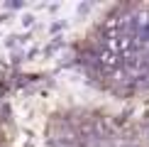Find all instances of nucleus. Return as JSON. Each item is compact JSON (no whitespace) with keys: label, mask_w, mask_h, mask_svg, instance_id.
Returning a JSON list of instances; mask_svg holds the SVG:
<instances>
[{"label":"nucleus","mask_w":149,"mask_h":147,"mask_svg":"<svg viewBox=\"0 0 149 147\" xmlns=\"http://www.w3.org/2000/svg\"><path fill=\"white\" fill-rule=\"evenodd\" d=\"M0 147H10V142L5 140V132L3 130H0Z\"/></svg>","instance_id":"1"}]
</instances>
